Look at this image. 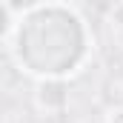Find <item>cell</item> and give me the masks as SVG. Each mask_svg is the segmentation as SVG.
Wrapping results in <instances>:
<instances>
[{
    "label": "cell",
    "instance_id": "cell-1",
    "mask_svg": "<svg viewBox=\"0 0 123 123\" xmlns=\"http://www.w3.org/2000/svg\"><path fill=\"white\" fill-rule=\"evenodd\" d=\"M12 57L34 80H69L89 63L94 34L72 3H29L14 9Z\"/></svg>",
    "mask_w": 123,
    "mask_h": 123
},
{
    "label": "cell",
    "instance_id": "cell-2",
    "mask_svg": "<svg viewBox=\"0 0 123 123\" xmlns=\"http://www.w3.org/2000/svg\"><path fill=\"white\" fill-rule=\"evenodd\" d=\"M34 103L46 115H57L69 106V80H37Z\"/></svg>",
    "mask_w": 123,
    "mask_h": 123
},
{
    "label": "cell",
    "instance_id": "cell-3",
    "mask_svg": "<svg viewBox=\"0 0 123 123\" xmlns=\"http://www.w3.org/2000/svg\"><path fill=\"white\" fill-rule=\"evenodd\" d=\"M14 29V9L9 3H0V40H9Z\"/></svg>",
    "mask_w": 123,
    "mask_h": 123
},
{
    "label": "cell",
    "instance_id": "cell-4",
    "mask_svg": "<svg viewBox=\"0 0 123 123\" xmlns=\"http://www.w3.org/2000/svg\"><path fill=\"white\" fill-rule=\"evenodd\" d=\"M106 23H109V29L123 34V3H115V6H109V12H106Z\"/></svg>",
    "mask_w": 123,
    "mask_h": 123
},
{
    "label": "cell",
    "instance_id": "cell-5",
    "mask_svg": "<svg viewBox=\"0 0 123 123\" xmlns=\"http://www.w3.org/2000/svg\"><path fill=\"white\" fill-rule=\"evenodd\" d=\"M103 123H123V106H112L106 112V120Z\"/></svg>",
    "mask_w": 123,
    "mask_h": 123
}]
</instances>
